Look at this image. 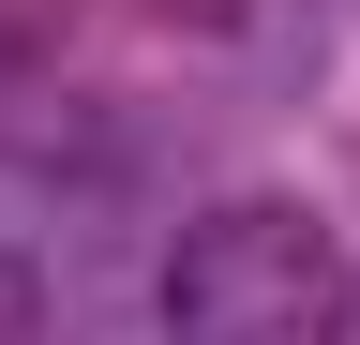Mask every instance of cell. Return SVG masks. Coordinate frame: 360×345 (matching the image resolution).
Returning a JSON list of instances; mask_svg holds the SVG:
<instances>
[{
	"mask_svg": "<svg viewBox=\"0 0 360 345\" xmlns=\"http://www.w3.org/2000/svg\"><path fill=\"white\" fill-rule=\"evenodd\" d=\"M15 330H45V271H30L15 240H0V345H15Z\"/></svg>",
	"mask_w": 360,
	"mask_h": 345,
	"instance_id": "7a4b0ae2",
	"label": "cell"
},
{
	"mask_svg": "<svg viewBox=\"0 0 360 345\" xmlns=\"http://www.w3.org/2000/svg\"><path fill=\"white\" fill-rule=\"evenodd\" d=\"M345 315H360V271L300 195H225L165 255V330L195 345H330Z\"/></svg>",
	"mask_w": 360,
	"mask_h": 345,
	"instance_id": "6da1fadb",
	"label": "cell"
}]
</instances>
